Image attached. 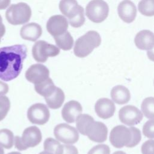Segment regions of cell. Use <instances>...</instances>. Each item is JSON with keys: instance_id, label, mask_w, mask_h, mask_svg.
Returning <instances> with one entry per match:
<instances>
[{"instance_id": "cell-1", "label": "cell", "mask_w": 154, "mask_h": 154, "mask_svg": "<svg viewBox=\"0 0 154 154\" xmlns=\"http://www.w3.org/2000/svg\"><path fill=\"white\" fill-rule=\"evenodd\" d=\"M27 56L25 45H15L0 48V79L10 81L17 78Z\"/></svg>"}, {"instance_id": "cell-2", "label": "cell", "mask_w": 154, "mask_h": 154, "mask_svg": "<svg viewBox=\"0 0 154 154\" xmlns=\"http://www.w3.org/2000/svg\"><path fill=\"white\" fill-rule=\"evenodd\" d=\"M141 140L140 131L133 126L127 128L124 125H117L112 129L109 135V141L116 148L135 147Z\"/></svg>"}, {"instance_id": "cell-3", "label": "cell", "mask_w": 154, "mask_h": 154, "mask_svg": "<svg viewBox=\"0 0 154 154\" xmlns=\"http://www.w3.org/2000/svg\"><path fill=\"white\" fill-rule=\"evenodd\" d=\"M100 43L99 34L96 31H89L76 40L73 48L74 54L78 57L84 58L100 46Z\"/></svg>"}, {"instance_id": "cell-4", "label": "cell", "mask_w": 154, "mask_h": 154, "mask_svg": "<svg viewBox=\"0 0 154 154\" xmlns=\"http://www.w3.org/2000/svg\"><path fill=\"white\" fill-rule=\"evenodd\" d=\"M42 132L35 126L26 128L23 132L22 137L16 136L14 139L15 148L19 150H25L29 147L37 146L42 141Z\"/></svg>"}, {"instance_id": "cell-5", "label": "cell", "mask_w": 154, "mask_h": 154, "mask_svg": "<svg viewBox=\"0 0 154 154\" xmlns=\"http://www.w3.org/2000/svg\"><path fill=\"white\" fill-rule=\"evenodd\" d=\"M31 9L25 2L11 5L5 11V18L8 22L13 25L27 23L31 16Z\"/></svg>"}, {"instance_id": "cell-6", "label": "cell", "mask_w": 154, "mask_h": 154, "mask_svg": "<svg viewBox=\"0 0 154 154\" xmlns=\"http://www.w3.org/2000/svg\"><path fill=\"white\" fill-rule=\"evenodd\" d=\"M109 6L103 0H91L85 8L87 17L94 23H101L108 16Z\"/></svg>"}, {"instance_id": "cell-7", "label": "cell", "mask_w": 154, "mask_h": 154, "mask_svg": "<svg viewBox=\"0 0 154 154\" xmlns=\"http://www.w3.org/2000/svg\"><path fill=\"white\" fill-rule=\"evenodd\" d=\"M60 48L44 40L36 42L32 46V54L34 60L39 63H45L48 57H54L60 54Z\"/></svg>"}, {"instance_id": "cell-8", "label": "cell", "mask_w": 154, "mask_h": 154, "mask_svg": "<svg viewBox=\"0 0 154 154\" xmlns=\"http://www.w3.org/2000/svg\"><path fill=\"white\" fill-rule=\"evenodd\" d=\"M54 134L59 141L67 144L76 143L79 137L76 129L66 123H60L55 126Z\"/></svg>"}, {"instance_id": "cell-9", "label": "cell", "mask_w": 154, "mask_h": 154, "mask_svg": "<svg viewBox=\"0 0 154 154\" xmlns=\"http://www.w3.org/2000/svg\"><path fill=\"white\" fill-rule=\"evenodd\" d=\"M27 117L31 123L43 125L46 123L49 119V110L45 104L35 103L28 108Z\"/></svg>"}, {"instance_id": "cell-10", "label": "cell", "mask_w": 154, "mask_h": 154, "mask_svg": "<svg viewBox=\"0 0 154 154\" xmlns=\"http://www.w3.org/2000/svg\"><path fill=\"white\" fill-rule=\"evenodd\" d=\"M120 122L128 126H134L138 124L143 119L141 111L133 105H126L120 108L119 111Z\"/></svg>"}, {"instance_id": "cell-11", "label": "cell", "mask_w": 154, "mask_h": 154, "mask_svg": "<svg viewBox=\"0 0 154 154\" xmlns=\"http://www.w3.org/2000/svg\"><path fill=\"white\" fill-rule=\"evenodd\" d=\"M68 22L67 19L60 14L51 16L46 23L48 32L54 37L60 35L67 31Z\"/></svg>"}, {"instance_id": "cell-12", "label": "cell", "mask_w": 154, "mask_h": 154, "mask_svg": "<svg viewBox=\"0 0 154 154\" xmlns=\"http://www.w3.org/2000/svg\"><path fill=\"white\" fill-rule=\"evenodd\" d=\"M108 135V128L100 122L93 121L88 126L85 135L88 138L96 143H102L106 141Z\"/></svg>"}, {"instance_id": "cell-13", "label": "cell", "mask_w": 154, "mask_h": 154, "mask_svg": "<svg viewBox=\"0 0 154 154\" xmlns=\"http://www.w3.org/2000/svg\"><path fill=\"white\" fill-rule=\"evenodd\" d=\"M49 76V69L41 64L31 65L25 72V78L30 82L38 84L48 78Z\"/></svg>"}, {"instance_id": "cell-14", "label": "cell", "mask_w": 154, "mask_h": 154, "mask_svg": "<svg viewBox=\"0 0 154 154\" xmlns=\"http://www.w3.org/2000/svg\"><path fill=\"white\" fill-rule=\"evenodd\" d=\"M82 111V108L79 102L76 100H70L64 105L61 111V115L63 120L67 123H72L81 114Z\"/></svg>"}, {"instance_id": "cell-15", "label": "cell", "mask_w": 154, "mask_h": 154, "mask_svg": "<svg viewBox=\"0 0 154 154\" xmlns=\"http://www.w3.org/2000/svg\"><path fill=\"white\" fill-rule=\"evenodd\" d=\"M118 14L120 19L126 23L132 22L137 16L135 5L130 0H123L118 5Z\"/></svg>"}, {"instance_id": "cell-16", "label": "cell", "mask_w": 154, "mask_h": 154, "mask_svg": "<svg viewBox=\"0 0 154 154\" xmlns=\"http://www.w3.org/2000/svg\"><path fill=\"white\" fill-rule=\"evenodd\" d=\"M97 115L103 119H107L114 114L116 106L114 102L108 98H100L97 100L94 105Z\"/></svg>"}, {"instance_id": "cell-17", "label": "cell", "mask_w": 154, "mask_h": 154, "mask_svg": "<svg viewBox=\"0 0 154 154\" xmlns=\"http://www.w3.org/2000/svg\"><path fill=\"white\" fill-rule=\"evenodd\" d=\"M134 42L138 49L150 50L154 46V34L148 29L141 30L136 34Z\"/></svg>"}, {"instance_id": "cell-18", "label": "cell", "mask_w": 154, "mask_h": 154, "mask_svg": "<svg viewBox=\"0 0 154 154\" xmlns=\"http://www.w3.org/2000/svg\"><path fill=\"white\" fill-rule=\"evenodd\" d=\"M42 29L41 26L34 22L24 25L20 31V35L22 38L31 42L36 41L42 35Z\"/></svg>"}, {"instance_id": "cell-19", "label": "cell", "mask_w": 154, "mask_h": 154, "mask_svg": "<svg viewBox=\"0 0 154 154\" xmlns=\"http://www.w3.org/2000/svg\"><path fill=\"white\" fill-rule=\"evenodd\" d=\"M111 97L112 100L117 104L123 105L128 103L131 99L129 89L121 85L114 86L111 91Z\"/></svg>"}, {"instance_id": "cell-20", "label": "cell", "mask_w": 154, "mask_h": 154, "mask_svg": "<svg viewBox=\"0 0 154 154\" xmlns=\"http://www.w3.org/2000/svg\"><path fill=\"white\" fill-rule=\"evenodd\" d=\"M66 17L69 19L70 25L74 28L81 27L85 21L84 8L79 5H77L71 10Z\"/></svg>"}, {"instance_id": "cell-21", "label": "cell", "mask_w": 154, "mask_h": 154, "mask_svg": "<svg viewBox=\"0 0 154 154\" xmlns=\"http://www.w3.org/2000/svg\"><path fill=\"white\" fill-rule=\"evenodd\" d=\"M64 99L65 95L63 91L57 87L49 95L45 97L48 106L51 109L60 108L64 101Z\"/></svg>"}, {"instance_id": "cell-22", "label": "cell", "mask_w": 154, "mask_h": 154, "mask_svg": "<svg viewBox=\"0 0 154 154\" xmlns=\"http://www.w3.org/2000/svg\"><path fill=\"white\" fill-rule=\"evenodd\" d=\"M54 38L56 45L59 48L64 51L70 50L72 48L74 41L72 36L68 31L65 33Z\"/></svg>"}, {"instance_id": "cell-23", "label": "cell", "mask_w": 154, "mask_h": 154, "mask_svg": "<svg viewBox=\"0 0 154 154\" xmlns=\"http://www.w3.org/2000/svg\"><path fill=\"white\" fill-rule=\"evenodd\" d=\"M55 87L56 86H55L52 80L50 78L38 84H34L35 91L44 97L49 95L55 90Z\"/></svg>"}, {"instance_id": "cell-24", "label": "cell", "mask_w": 154, "mask_h": 154, "mask_svg": "<svg viewBox=\"0 0 154 154\" xmlns=\"http://www.w3.org/2000/svg\"><path fill=\"white\" fill-rule=\"evenodd\" d=\"M14 137L13 133L9 129H2L0 130V146L7 149L13 147Z\"/></svg>"}, {"instance_id": "cell-25", "label": "cell", "mask_w": 154, "mask_h": 154, "mask_svg": "<svg viewBox=\"0 0 154 154\" xmlns=\"http://www.w3.org/2000/svg\"><path fill=\"white\" fill-rule=\"evenodd\" d=\"M141 110L147 119H154V97L145 98L141 103Z\"/></svg>"}, {"instance_id": "cell-26", "label": "cell", "mask_w": 154, "mask_h": 154, "mask_svg": "<svg viewBox=\"0 0 154 154\" xmlns=\"http://www.w3.org/2000/svg\"><path fill=\"white\" fill-rule=\"evenodd\" d=\"M94 120V119L88 114H81L76 119V126L78 131L85 135V131L90 123Z\"/></svg>"}, {"instance_id": "cell-27", "label": "cell", "mask_w": 154, "mask_h": 154, "mask_svg": "<svg viewBox=\"0 0 154 154\" xmlns=\"http://www.w3.org/2000/svg\"><path fill=\"white\" fill-rule=\"evenodd\" d=\"M138 8L143 15L154 16V0H141L138 3Z\"/></svg>"}, {"instance_id": "cell-28", "label": "cell", "mask_w": 154, "mask_h": 154, "mask_svg": "<svg viewBox=\"0 0 154 154\" xmlns=\"http://www.w3.org/2000/svg\"><path fill=\"white\" fill-rule=\"evenodd\" d=\"M78 4L76 0H61L59 3V8L61 13L66 17L69 13Z\"/></svg>"}, {"instance_id": "cell-29", "label": "cell", "mask_w": 154, "mask_h": 154, "mask_svg": "<svg viewBox=\"0 0 154 154\" xmlns=\"http://www.w3.org/2000/svg\"><path fill=\"white\" fill-rule=\"evenodd\" d=\"M10 108V101L7 96H0V121L7 115Z\"/></svg>"}, {"instance_id": "cell-30", "label": "cell", "mask_w": 154, "mask_h": 154, "mask_svg": "<svg viewBox=\"0 0 154 154\" xmlns=\"http://www.w3.org/2000/svg\"><path fill=\"white\" fill-rule=\"evenodd\" d=\"M60 144H61L55 139L52 138H48L45 140L43 143L44 150L45 151L55 154Z\"/></svg>"}, {"instance_id": "cell-31", "label": "cell", "mask_w": 154, "mask_h": 154, "mask_svg": "<svg viewBox=\"0 0 154 154\" xmlns=\"http://www.w3.org/2000/svg\"><path fill=\"white\" fill-rule=\"evenodd\" d=\"M143 133L149 138H154V119L147 121L143 128Z\"/></svg>"}, {"instance_id": "cell-32", "label": "cell", "mask_w": 154, "mask_h": 154, "mask_svg": "<svg viewBox=\"0 0 154 154\" xmlns=\"http://www.w3.org/2000/svg\"><path fill=\"white\" fill-rule=\"evenodd\" d=\"M55 154H78V149L72 145L60 144Z\"/></svg>"}, {"instance_id": "cell-33", "label": "cell", "mask_w": 154, "mask_h": 154, "mask_svg": "<svg viewBox=\"0 0 154 154\" xmlns=\"http://www.w3.org/2000/svg\"><path fill=\"white\" fill-rule=\"evenodd\" d=\"M87 154H110V149L106 144H98L92 147Z\"/></svg>"}, {"instance_id": "cell-34", "label": "cell", "mask_w": 154, "mask_h": 154, "mask_svg": "<svg viewBox=\"0 0 154 154\" xmlns=\"http://www.w3.org/2000/svg\"><path fill=\"white\" fill-rule=\"evenodd\" d=\"M142 154H154V140L146 141L141 146Z\"/></svg>"}, {"instance_id": "cell-35", "label": "cell", "mask_w": 154, "mask_h": 154, "mask_svg": "<svg viewBox=\"0 0 154 154\" xmlns=\"http://www.w3.org/2000/svg\"><path fill=\"white\" fill-rule=\"evenodd\" d=\"M8 91V85L0 81V96H2V95H4L6 93H7Z\"/></svg>"}, {"instance_id": "cell-36", "label": "cell", "mask_w": 154, "mask_h": 154, "mask_svg": "<svg viewBox=\"0 0 154 154\" xmlns=\"http://www.w3.org/2000/svg\"><path fill=\"white\" fill-rule=\"evenodd\" d=\"M5 33V27L2 23V19L1 16L0 15V42L1 38L4 36Z\"/></svg>"}, {"instance_id": "cell-37", "label": "cell", "mask_w": 154, "mask_h": 154, "mask_svg": "<svg viewBox=\"0 0 154 154\" xmlns=\"http://www.w3.org/2000/svg\"><path fill=\"white\" fill-rule=\"evenodd\" d=\"M11 0H0V10L5 9L10 4Z\"/></svg>"}, {"instance_id": "cell-38", "label": "cell", "mask_w": 154, "mask_h": 154, "mask_svg": "<svg viewBox=\"0 0 154 154\" xmlns=\"http://www.w3.org/2000/svg\"><path fill=\"white\" fill-rule=\"evenodd\" d=\"M147 55L150 60L154 61V46L147 52Z\"/></svg>"}, {"instance_id": "cell-39", "label": "cell", "mask_w": 154, "mask_h": 154, "mask_svg": "<svg viewBox=\"0 0 154 154\" xmlns=\"http://www.w3.org/2000/svg\"><path fill=\"white\" fill-rule=\"evenodd\" d=\"M112 154H126L125 152H124L123 151H116L114 153H113Z\"/></svg>"}, {"instance_id": "cell-40", "label": "cell", "mask_w": 154, "mask_h": 154, "mask_svg": "<svg viewBox=\"0 0 154 154\" xmlns=\"http://www.w3.org/2000/svg\"><path fill=\"white\" fill-rule=\"evenodd\" d=\"M38 154H54L52 153H51L49 152H47V151H43V152H41L40 153H39Z\"/></svg>"}, {"instance_id": "cell-41", "label": "cell", "mask_w": 154, "mask_h": 154, "mask_svg": "<svg viewBox=\"0 0 154 154\" xmlns=\"http://www.w3.org/2000/svg\"><path fill=\"white\" fill-rule=\"evenodd\" d=\"M0 154H4V150L2 148V147L0 146Z\"/></svg>"}, {"instance_id": "cell-42", "label": "cell", "mask_w": 154, "mask_h": 154, "mask_svg": "<svg viewBox=\"0 0 154 154\" xmlns=\"http://www.w3.org/2000/svg\"><path fill=\"white\" fill-rule=\"evenodd\" d=\"M7 154H21L20 153L18 152H11L10 153H8Z\"/></svg>"}]
</instances>
